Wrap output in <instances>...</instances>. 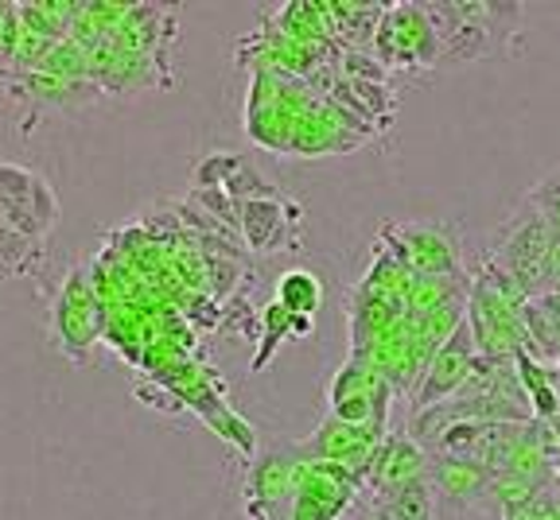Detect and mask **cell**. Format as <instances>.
<instances>
[{"mask_svg":"<svg viewBox=\"0 0 560 520\" xmlns=\"http://www.w3.org/2000/svg\"><path fill=\"white\" fill-rule=\"evenodd\" d=\"M44 245L39 237H27L12 229L9 222H0V264L9 276H27V272L44 269Z\"/></svg>","mask_w":560,"mask_h":520,"instance_id":"9a60e30c","label":"cell"},{"mask_svg":"<svg viewBox=\"0 0 560 520\" xmlns=\"http://www.w3.org/2000/svg\"><path fill=\"white\" fill-rule=\"evenodd\" d=\"M0 280H9V272H4V264H0Z\"/></svg>","mask_w":560,"mask_h":520,"instance_id":"d6986e66","label":"cell"},{"mask_svg":"<svg viewBox=\"0 0 560 520\" xmlns=\"http://www.w3.org/2000/svg\"><path fill=\"white\" fill-rule=\"evenodd\" d=\"M374 51L385 67L417 74L444 59V44L424 4H389L374 32Z\"/></svg>","mask_w":560,"mask_h":520,"instance_id":"7a4b0ae2","label":"cell"},{"mask_svg":"<svg viewBox=\"0 0 560 520\" xmlns=\"http://www.w3.org/2000/svg\"><path fill=\"white\" fill-rule=\"evenodd\" d=\"M514 369H517V381H522V389H525V400H529V412H534V424L560 416L557 369L545 365V362H537V357L525 354V350L514 357Z\"/></svg>","mask_w":560,"mask_h":520,"instance_id":"7c38bea8","label":"cell"},{"mask_svg":"<svg viewBox=\"0 0 560 520\" xmlns=\"http://www.w3.org/2000/svg\"><path fill=\"white\" fill-rule=\"evenodd\" d=\"M475 365H479V350H475L471 327H467V319H464V327L455 330L452 339L436 350L432 365L424 369V377H420L417 392H412V416L444 404V400H452L455 392L471 381Z\"/></svg>","mask_w":560,"mask_h":520,"instance_id":"52a82bcc","label":"cell"},{"mask_svg":"<svg viewBox=\"0 0 560 520\" xmlns=\"http://www.w3.org/2000/svg\"><path fill=\"white\" fill-rule=\"evenodd\" d=\"M261 330H265V339H261V350H257V357H254V374L269 369V362H272V354H277V346L284 339H292V315L284 311L280 304H269L261 311Z\"/></svg>","mask_w":560,"mask_h":520,"instance_id":"2e32d148","label":"cell"},{"mask_svg":"<svg viewBox=\"0 0 560 520\" xmlns=\"http://www.w3.org/2000/svg\"><path fill=\"white\" fill-rule=\"evenodd\" d=\"M377 520H436V489L432 482H412V486L397 489L394 497L374 501Z\"/></svg>","mask_w":560,"mask_h":520,"instance_id":"5bb4252c","label":"cell"},{"mask_svg":"<svg viewBox=\"0 0 560 520\" xmlns=\"http://www.w3.org/2000/svg\"><path fill=\"white\" fill-rule=\"evenodd\" d=\"M359 489L362 482L350 470L335 466V462H312L296 497H292L289 520H339L354 505Z\"/></svg>","mask_w":560,"mask_h":520,"instance_id":"ba28073f","label":"cell"},{"mask_svg":"<svg viewBox=\"0 0 560 520\" xmlns=\"http://www.w3.org/2000/svg\"><path fill=\"white\" fill-rule=\"evenodd\" d=\"M429 470H432V459L417 435L389 432L382 442V451H377L374 466H370V477L362 489H370L374 501H385V497H394L397 489L412 486V482H424Z\"/></svg>","mask_w":560,"mask_h":520,"instance_id":"9c48e42d","label":"cell"},{"mask_svg":"<svg viewBox=\"0 0 560 520\" xmlns=\"http://www.w3.org/2000/svg\"><path fill=\"white\" fill-rule=\"evenodd\" d=\"M429 482H432V489H436V501H447V505H455V509H471L475 501H482V497L490 494L494 474H490L487 466H479V462L436 454L429 470Z\"/></svg>","mask_w":560,"mask_h":520,"instance_id":"8fae6325","label":"cell"},{"mask_svg":"<svg viewBox=\"0 0 560 520\" xmlns=\"http://www.w3.org/2000/svg\"><path fill=\"white\" fill-rule=\"evenodd\" d=\"M385 427H374V424H342V419H327L312 439L296 442L304 459L312 462H335V466L350 470V474L359 477L362 486H366L370 477V466H374L377 451H382L385 442Z\"/></svg>","mask_w":560,"mask_h":520,"instance_id":"8992f818","label":"cell"},{"mask_svg":"<svg viewBox=\"0 0 560 520\" xmlns=\"http://www.w3.org/2000/svg\"><path fill=\"white\" fill-rule=\"evenodd\" d=\"M0 222L27 237L47 241V234L59 222V199L35 172L16 164H0Z\"/></svg>","mask_w":560,"mask_h":520,"instance_id":"5b68a950","label":"cell"},{"mask_svg":"<svg viewBox=\"0 0 560 520\" xmlns=\"http://www.w3.org/2000/svg\"><path fill=\"white\" fill-rule=\"evenodd\" d=\"M552 237H557V229H552L549 217L525 202L506 226H502L499 245H494V260L525 287L529 299L545 295L552 287V272H549Z\"/></svg>","mask_w":560,"mask_h":520,"instance_id":"6da1fadb","label":"cell"},{"mask_svg":"<svg viewBox=\"0 0 560 520\" xmlns=\"http://www.w3.org/2000/svg\"><path fill=\"white\" fill-rule=\"evenodd\" d=\"M557 369H560V357H557Z\"/></svg>","mask_w":560,"mask_h":520,"instance_id":"ffe728a7","label":"cell"},{"mask_svg":"<svg viewBox=\"0 0 560 520\" xmlns=\"http://www.w3.org/2000/svg\"><path fill=\"white\" fill-rule=\"evenodd\" d=\"M272 304H280L289 315H300V319H315V311L324 307V280L312 269H289L277 280Z\"/></svg>","mask_w":560,"mask_h":520,"instance_id":"4fadbf2b","label":"cell"},{"mask_svg":"<svg viewBox=\"0 0 560 520\" xmlns=\"http://www.w3.org/2000/svg\"><path fill=\"white\" fill-rule=\"evenodd\" d=\"M382 245L401 260L412 276H436V280H467L459 245L447 237L444 226L432 222H405V226H385Z\"/></svg>","mask_w":560,"mask_h":520,"instance_id":"3957f363","label":"cell"},{"mask_svg":"<svg viewBox=\"0 0 560 520\" xmlns=\"http://www.w3.org/2000/svg\"><path fill=\"white\" fill-rule=\"evenodd\" d=\"M300 206L296 202H284L280 194L269 199H254L237 206V229H242L245 245L254 252H280L296 245V229H300Z\"/></svg>","mask_w":560,"mask_h":520,"instance_id":"30bf717a","label":"cell"},{"mask_svg":"<svg viewBox=\"0 0 560 520\" xmlns=\"http://www.w3.org/2000/svg\"><path fill=\"white\" fill-rule=\"evenodd\" d=\"M525 202L541 210V214L552 222V229H560V172H552L549 179L537 182V187L529 191V199H525Z\"/></svg>","mask_w":560,"mask_h":520,"instance_id":"ac0fdd59","label":"cell"},{"mask_svg":"<svg viewBox=\"0 0 560 520\" xmlns=\"http://www.w3.org/2000/svg\"><path fill=\"white\" fill-rule=\"evenodd\" d=\"M51 330L62 354L74 365H86L90 350H94L97 334H102V307H97V295L86 269H74L62 280L59 295H55Z\"/></svg>","mask_w":560,"mask_h":520,"instance_id":"277c9868","label":"cell"},{"mask_svg":"<svg viewBox=\"0 0 560 520\" xmlns=\"http://www.w3.org/2000/svg\"><path fill=\"white\" fill-rule=\"evenodd\" d=\"M242 167H245V159L234 156V152H214V156H207L195 167V175H199V187H226Z\"/></svg>","mask_w":560,"mask_h":520,"instance_id":"e0dca14e","label":"cell"}]
</instances>
